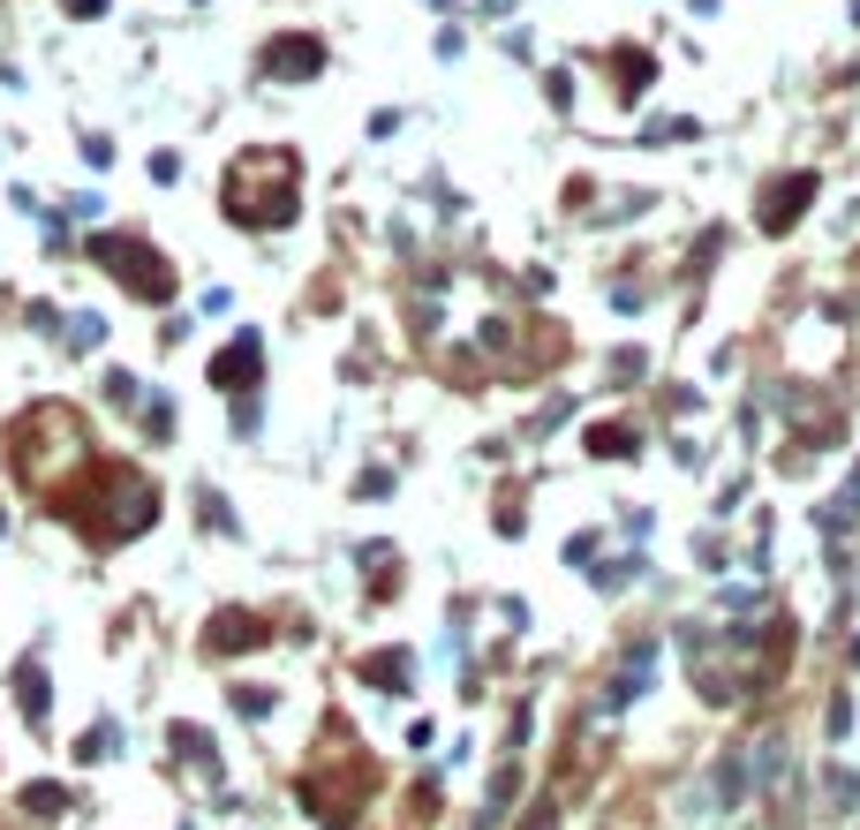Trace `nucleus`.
I'll use <instances>...</instances> for the list:
<instances>
[{
	"label": "nucleus",
	"instance_id": "3",
	"mask_svg": "<svg viewBox=\"0 0 860 830\" xmlns=\"http://www.w3.org/2000/svg\"><path fill=\"white\" fill-rule=\"evenodd\" d=\"M272 627H257V620H242V612H227L219 620V635H211V650H249V642H265Z\"/></svg>",
	"mask_w": 860,
	"mask_h": 830
},
{
	"label": "nucleus",
	"instance_id": "1",
	"mask_svg": "<svg viewBox=\"0 0 860 830\" xmlns=\"http://www.w3.org/2000/svg\"><path fill=\"white\" fill-rule=\"evenodd\" d=\"M808 196H816V174H785V181L762 196V227H770V234H785V227L800 219V204H808Z\"/></svg>",
	"mask_w": 860,
	"mask_h": 830
},
{
	"label": "nucleus",
	"instance_id": "5",
	"mask_svg": "<svg viewBox=\"0 0 860 830\" xmlns=\"http://www.w3.org/2000/svg\"><path fill=\"white\" fill-rule=\"evenodd\" d=\"M280 68H287V76H310V68H318V46H310V38H287V46H280Z\"/></svg>",
	"mask_w": 860,
	"mask_h": 830
},
{
	"label": "nucleus",
	"instance_id": "2",
	"mask_svg": "<svg viewBox=\"0 0 860 830\" xmlns=\"http://www.w3.org/2000/svg\"><path fill=\"white\" fill-rule=\"evenodd\" d=\"M249 370H257V332H242V340H234V347L211 362V378H219L227 393H242V378H249Z\"/></svg>",
	"mask_w": 860,
	"mask_h": 830
},
{
	"label": "nucleus",
	"instance_id": "4",
	"mask_svg": "<svg viewBox=\"0 0 860 830\" xmlns=\"http://www.w3.org/2000/svg\"><path fill=\"white\" fill-rule=\"evenodd\" d=\"M853 521H860V469H853V484H846V491L823 506V528H831V536H846Z\"/></svg>",
	"mask_w": 860,
	"mask_h": 830
},
{
	"label": "nucleus",
	"instance_id": "6",
	"mask_svg": "<svg viewBox=\"0 0 860 830\" xmlns=\"http://www.w3.org/2000/svg\"><path fill=\"white\" fill-rule=\"evenodd\" d=\"M528 830H559V816H551V808H536V823H528Z\"/></svg>",
	"mask_w": 860,
	"mask_h": 830
}]
</instances>
